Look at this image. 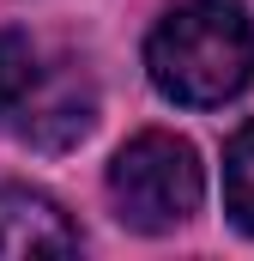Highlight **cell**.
<instances>
[{
  "label": "cell",
  "instance_id": "277c9868",
  "mask_svg": "<svg viewBox=\"0 0 254 261\" xmlns=\"http://www.w3.org/2000/svg\"><path fill=\"white\" fill-rule=\"evenodd\" d=\"M91 110H97L91 91L79 79H61L55 91H43L37 103H24V140L43 146V152H61V146H73V140L91 134V122H97Z\"/></svg>",
  "mask_w": 254,
  "mask_h": 261
},
{
  "label": "cell",
  "instance_id": "3957f363",
  "mask_svg": "<svg viewBox=\"0 0 254 261\" xmlns=\"http://www.w3.org/2000/svg\"><path fill=\"white\" fill-rule=\"evenodd\" d=\"M79 231L37 189H0V255H73Z\"/></svg>",
  "mask_w": 254,
  "mask_h": 261
},
{
  "label": "cell",
  "instance_id": "7a4b0ae2",
  "mask_svg": "<svg viewBox=\"0 0 254 261\" xmlns=\"http://www.w3.org/2000/svg\"><path fill=\"white\" fill-rule=\"evenodd\" d=\"M206 195V170H200V152H194L182 134H139L127 140L109 164V200H115V219L157 237V231H176L182 219L200 213Z\"/></svg>",
  "mask_w": 254,
  "mask_h": 261
},
{
  "label": "cell",
  "instance_id": "5b68a950",
  "mask_svg": "<svg viewBox=\"0 0 254 261\" xmlns=\"http://www.w3.org/2000/svg\"><path fill=\"white\" fill-rule=\"evenodd\" d=\"M224 213L236 219V231L254 237V122H242L224 146Z\"/></svg>",
  "mask_w": 254,
  "mask_h": 261
},
{
  "label": "cell",
  "instance_id": "8992f818",
  "mask_svg": "<svg viewBox=\"0 0 254 261\" xmlns=\"http://www.w3.org/2000/svg\"><path fill=\"white\" fill-rule=\"evenodd\" d=\"M30 85H37V55H30V43H24L18 31H0V116L18 110V103L30 97Z\"/></svg>",
  "mask_w": 254,
  "mask_h": 261
},
{
  "label": "cell",
  "instance_id": "6da1fadb",
  "mask_svg": "<svg viewBox=\"0 0 254 261\" xmlns=\"http://www.w3.org/2000/svg\"><path fill=\"white\" fill-rule=\"evenodd\" d=\"M145 73L164 97L212 110L254 79V18L242 0H182L145 43Z\"/></svg>",
  "mask_w": 254,
  "mask_h": 261
}]
</instances>
